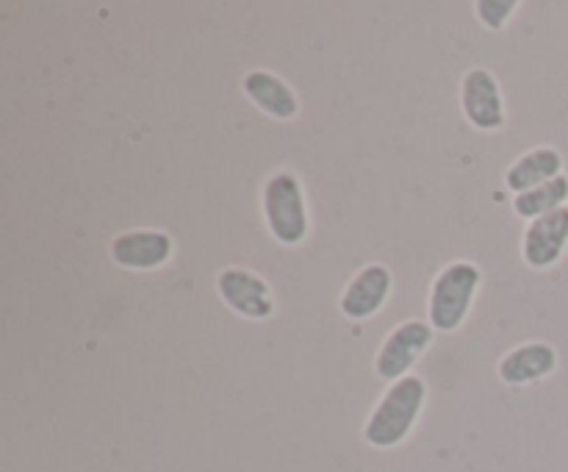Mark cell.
<instances>
[{
  "instance_id": "6da1fadb",
  "label": "cell",
  "mask_w": 568,
  "mask_h": 472,
  "mask_svg": "<svg viewBox=\"0 0 568 472\" xmlns=\"http://www.w3.org/2000/svg\"><path fill=\"white\" fill-rule=\"evenodd\" d=\"M427 405V383L422 375H405L388 383L383 398L364 422V442L375 450H394L414 433Z\"/></svg>"
},
{
  "instance_id": "7a4b0ae2",
  "label": "cell",
  "mask_w": 568,
  "mask_h": 472,
  "mask_svg": "<svg viewBox=\"0 0 568 472\" xmlns=\"http://www.w3.org/2000/svg\"><path fill=\"white\" fill-rule=\"evenodd\" d=\"M266 231L283 248H297L311 233L305 187L294 170H275L261 189Z\"/></svg>"
},
{
  "instance_id": "3957f363",
  "label": "cell",
  "mask_w": 568,
  "mask_h": 472,
  "mask_svg": "<svg viewBox=\"0 0 568 472\" xmlns=\"http://www.w3.org/2000/svg\"><path fill=\"white\" fill-rule=\"evenodd\" d=\"M483 270L469 259H458L433 278L427 294V322L442 333H455L471 314L480 292Z\"/></svg>"
},
{
  "instance_id": "277c9868",
  "label": "cell",
  "mask_w": 568,
  "mask_h": 472,
  "mask_svg": "<svg viewBox=\"0 0 568 472\" xmlns=\"http://www.w3.org/2000/svg\"><path fill=\"white\" fill-rule=\"evenodd\" d=\"M436 337V328L430 322L422 320H405L399 325H394L386 333L383 344L377 348L375 355V375L381 381H399V378L410 375L416 361L427 353V348L433 344Z\"/></svg>"
},
{
  "instance_id": "5b68a950",
  "label": "cell",
  "mask_w": 568,
  "mask_h": 472,
  "mask_svg": "<svg viewBox=\"0 0 568 472\" xmlns=\"http://www.w3.org/2000/svg\"><path fill=\"white\" fill-rule=\"evenodd\" d=\"M460 111L466 122L477 131H503L508 122V109H505V94L499 87L497 76L486 67H471L460 78Z\"/></svg>"
},
{
  "instance_id": "8992f818",
  "label": "cell",
  "mask_w": 568,
  "mask_h": 472,
  "mask_svg": "<svg viewBox=\"0 0 568 472\" xmlns=\"http://www.w3.org/2000/svg\"><path fill=\"white\" fill-rule=\"evenodd\" d=\"M216 294L233 314L250 322H264L275 314V294L266 278L247 267H225L216 272Z\"/></svg>"
},
{
  "instance_id": "52a82bcc",
  "label": "cell",
  "mask_w": 568,
  "mask_h": 472,
  "mask_svg": "<svg viewBox=\"0 0 568 472\" xmlns=\"http://www.w3.org/2000/svg\"><path fill=\"white\" fill-rule=\"evenodd\" d=\"M175 253V239L161 228H133L111 239L109 259L122 270L153 272L161 270Z\"/></svg>"
},
{
  "instance_id": "ba28073f",
  "label": "cell",
  "mask_w": 568,
  "mask_h": 472,
  "mask_svg": "<svg viewBox=\"0 0 568 472\" xmlns=\"http://www.w3.org/2000/svg\"><path fill=\"white\" fill-rule=\"evenodd\" d=\"M392 289V270H388L386 264H381V261H372V264L361 267V270L347 281L342 298H338V311L353 322L372 320V317L381 314L383 305L388 303Z\"/></svg>"
},
{
  "instance_id": "9c48e42d",
  "label": "cell",
  "mask_w": 568,
  "mask_h": 472,
  "mask_svg": "<svg viewBox=\"0 0 568 472\" xmlns=\"http://www.w3.org/2000/svg\"><path fill=\"white\" fill-rule=\"evenodd\" d=\"M568 250V205L527 222L521 259L530 270H552Z\"/></svg>"
},
{
  "instance_id": "30bf717a",
  "label": "cell",
  "mask_w": 568,
  "mask_h": 472,
  "mask_svg": "<svg viewBox=\"0 0 568 472\" xmlns=\"http://www.w3.org/2000/svg\"><path fill=\"white\" fill-rule=\"evenodd\" d=\"M560 364V355L555 344L549 342H525L519 348L508 350L499 359L497 375L508 386H530L552 375Z\"/></svg>"
},
{
  "instance_id": "8fae6325",
  "label": "cell",
  "mask_w": 568,
  "mask_h": 472,
  "mask_svg": "<svg viewBox=\"0 0 568 472\" xmlns=\"http://www.w3.org/2000/svg\"><path fill=\"white\" fill-rule=\"evenodd\" d=\"M242 92L250 103L275 122H288L300 114V98L277 72L250 70L242 78Z\"/></svg>"
},
{
  "instance_id": "7c38bea8",
  "label": "cell",
  "mask_w": 568,
  "mask_h": 472,
  "mask_svg": "<svg viewBox=\"0 0 568 472\" xmlns=\"http://www.w3.org/2000/svg\"><path fill=\"white\" fill-rule=\"evenodd\" d=\"M564 153L552 144H538V148L521 153L514 164L505 170V187L514 194L530 192V189L544 187V183L555 181L564 175Z\"/></svg>"
},
{
  "instance_id": "4fadbf2b",
  "label": "cell",
  "mask_w": 568,
  "mask_h": 472,
  "mask_svg": "<svg viewBox=\"0 0 568 472\" xmlns=\"http://www.w3.org/2000/svg\"><path fill=\"white\" fill-rule=\"evenodd\" d=\"M568 205V175H558L555 181L544 183V187L530 189V192L514 194V214L521 220L532 222L544 214H552V211Z\"/></svg>"
},
{
  "instance_id": "5bb4252c",
  "label": "cell",
  "mask_w": 568,
  "mask_h": 472,
  "mask_svg": "<svg viewBox=\"0 0 568 472\" xmlns=\"http://www.w3.org/2000/svg\"><path fill=\"white\" fill-rule=\"evenodd\" d=\"M519 11V0H477L475 14L488 31H503Z\"/></svg>"
}]
</instances>
